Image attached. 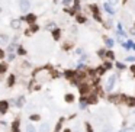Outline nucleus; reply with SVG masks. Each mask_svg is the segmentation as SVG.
I'll use <instances>...</instances> for the list:
<instances>
[{"label": "nucleus", "mask_w": 135, "mask_h": 132, "mask_svg": "<svg viewBox=\"0 0 135 132\" xmlns=\"http://www.w3.org/2000/svg\"><path fill=\"white\" fill-rule=\"evenodd\" d=\"M77 20H78L80 23H83V22L86 20V19H84V18H81V16H78V18H77Z\"/></svg>", "instance_id": "obj_21"}, {"label": "nucleus", "mask_w": 135, "mask_h": 132, "mask_svg": "<svg viewBox=\"0 0 135 132\" xmlns=\"http://www.w3.org/2000/svg\"><path fill=\"white\" fill-rule=\"evenodd\" d=\"M13 81H15V77H13V76H10V77H9V86H12Z\"/></svg>", "instance_id": "obj_13"}, {"label": "nucleus", "mask_w": 135, "mask_h": 132, "mask_svg": "<svg viewBox=\"0 0 135 132\" xmlns=\"http://www.w3.org/2000/svg\"><path fill=\"white\" fill-rule=\"evenodd\" d=\"M126 61H129V63H134V61H135V57H128V58H126Z\"/></svg>", "instance_id": "obj_19"}, {"label": "nucleus", "mask_w": 135, "mask_h": 132, "mask_svg": "<svg viewBox=\"0 0 135 132\" xmlns=\"http://www.w3.org/2000/svg\"><path fill=\"white\" fill-rule=\"evenodd\" d=\"M7 42H9L7 35H0V44H7Z\"/></svg>", "instance_id": "obj_6"}, {"label": "nucleus", "mask_w": 135, "mask_h": 132, "mask_svg": "<svg viewBox=\"0 0 135 132\" xmlns=\"http://www.w3.org/2000/svg\"><path fill=\"white\" fill-rule=\"evenodd\" d=\"M58 37H60V31H55V32H54V38L57 39Z\"/></svg>", "instance_id": "obj_22"}, {"label": "nucleus", "mask_w": 135, "mask_h": 132, "mask_svg": "<svg viewBox=\"0 0 135 132\" xmlns=\"http://www.w3.org/2000/svg\"><path fill=\"white\" fill-rule=\"evenodd\" d=\"M63 3H64V6H68L71 3V0H63Z\"/></svg>", "instance_id": "obj_20"}, {"label": "nucleus", "mask_w": 135, "mask_h": 132, "mask_svg": "<svg viewBox=\"0 0 135 132\" xmlns=\"http://www.w3.org/2000/svg\"><path fill=\"white\" fill-rule=\"evenodd\" d=\"M31 119H32V121H38V119H39V116H38V115H32Z\"/></svg>", "instance_id": "obj_18"}, {"label": "nucleus", "mask_w": 135, "mask_h": 132, "mask_svg": "<svg viewBox=\"0 0 135 132\" xmlns=\"http://www.w3.org/2000/svg\"><path fill=\"white\" fill-rule=\"evenodd\" d=\"M65 132H70V131H68V129H67V131H65Z\"/></svg>", "instance_id": "obj_29"}, {"label": "nucleus", "mask_w": 135, "mask_h": 132, "mask_svg": "<svg viewBox=\"0 0 135 132\" xmlns=\"http://www.w3.org/2000/svg\"><path fill=\"white\" fill-rule=\"evenodd\" d=\"M105 10H106L109 15H115V10H113V7H112L110 3H105Z\"/></svg>", "instance_id": "obj_3"}, {"label": "nucleus", "mask_w": 135, "mask_h": 132, "mask_svg": "<svg viewBox=\"0 0 135 132\" xmlns=\"http://www.w3.org/2000/svg\"><path fill=\"white\" fill-rule=\"evenodd\" d=\"M25 132H36V129H35V126L33 125H26V128H25Z\"/></svg>", "instance_id": "obj_7"}, {"label": "nucleus", "mask_w": 135, "mask_h": 132, "mask_svg": "<svg viewBox=\"0 0 135 132\" xmlns=\"http://www.w3.org/2000/svg\"><path fill=\"white\" fill-rule=\"evenodd\" d=\"M19 7H20V10H22L23 13H28V10L31 7L29 0H20V2H19Z\"/></svg>", "instance_id": "obj_2"}, {"label": "nucleus", "mask_w": 135, "mask_h": 132, "mask_svg": "<svg viewBox=\"0 0 135 132\" xmlns=\"http://www.w3.org/2000/svg\"><path fill=\"white\" fill-rule=\"evenodd\" d=\"M39 132H50V125L48 123H42L39 128Z\"/></svg>", "instance_id": "obj_5"}, {"label": "nucleus", "mask_w": 135, "mask_h": 132, "mask_svg": "<svg viewBox=\"0 0 135 132\" xmlns=\"http://www.w3.org/2000/svg\"><path fill=\"white\" fill-rule=\"evenodd\" d=\"M128 103L132 106V105H135V100H134V99H129V100H128Z\"/></svg>", "instance_id": "obj_24"}, {"label": "nucleus", "mask_w": 135, "mask_h": 132, "mask_svg": "<svg viewBox=\"0 0 135 132\" xmlns=\"http://www.w3.org/2000/svg\"><path fill=\"white\" fill-rule=\"evenodd\" d=\"M73 99H74V97H73L71 94H68V96H65V100L67 102H73Z\"/></svg>", "instance_id": "obj_12"}, {"label": "nucleus", "mask_w": 135, "mask_h": 132, "mask_svg": "<svg viewBox=\"0 0 135 132\" xmlns=\"http://www.w3.org/2000/svg\"><path fill=\"white\" fill-rule=\"evenodd\" d=\"M131 70H132V71H134V73H135V65H134V67H132V68H131Z\"/></svg>", "instance_id": "obj_28"}, {"label": "nucleus", "mask_w": 135, "mask_h": 132, "mask_svg": "<svg viewBox=\"0 0 135 132\" xmlns=\"http://www.w3.org/2000/svg\"><path fill=\"white\" fill-rule=\"evenodd\" d=\"M108 2L110 5H118V3H119V0H108Z\"/></svg>", "instance_id": "obj_16"}, {"label": "nucleus", "mask_w": 135, "mask_h": 132, "mask_svg": "<svg viewBox=\"0 0 135 132\" xmlns=\"http://www.w3.org/2000/svg\"><path fill=\"white\" fill-rule=\"evenodd\" d=\"M26 20H28V22H33V20H35V16H33V15H28V16H26Z\"/></svg>", "instance_id": "obj_10"}, {"label": "nucleus", "mask_w": 135, "mask_h": 132, "mask_svg": "<svg viewBox=\"0 0 135 132\" xmlns=\"http://www.w3.org/2000/svg\"><path fill=\"white\" fill-rule=\"evenodd\" d=\"M7 110V102H0V113H5Z\"/></svg>", "instance_id": "obj_4"}, {"label": "nucleus", "mask_w": 135, "mask_h": 132, "mask_svg": "<svg viewBox=\"0 0 135 132\" xmlns=\"http://www.w3.org/2000/svg\"><path fill=\"white\" fill-rule=\"evenodd\" d=\"M115 80H116V77L115 76H109V78L106 80V84H105V89L108 91H110L113 89V86H115Z\"/></svg>", "instance_id": "obj_1"}, {"label": "nucleus", "mask_w": 135, "mask_h": 132, "mask_svg": "<svg viewBox=\"0 0 135 132\" xmlns=\"http://www.w3.org/2000/svg\"><path fill=\"white\" fill-rule=\"evenodd\" d=\"M121 132H134V129H131V128H128V129H123V131Z\"/></svg>", "instance_id": "obj_26"}, {"label": "nucleus", "mask_w": 135, "mask_h": 132, "mask_svg": "<svg viewBox=\"0 0 135 132\" xmlns=\"http://www.w3.org/2000/svg\"><path fill=\"white\" fill-rule=\"evenodd\" d=\"M5 70H6V65L5 64H0V73H3Z\"/></svg>", "instance_id": "obj_15"}, {"label": "nucleus", "mask_w": 135, "mask_h": 132, "mask_svg": "<svg viewBox=\"0 0 135 132\" xmlns=\"http://www.w3.org/2000/svg\"><path fill=\"white\" fill-rule=\"evenodd\" d=\"M103 132H112V128H110V126H105L103 128Z\"/></svg>", "instance_id": "obj_14"}, {"label": "nucleus", "mask_w": 135, "mask_h": 132, "mask_svg": "<svg viewBox=\"0 0 135 132\" xmlns=\"http://www.w3.org/2000/svg\"><path fill=\"white\" fill-rule=\"evenodd\" d=\"M19 25H20V20H12V28H19Z\"/></svg>", "instance_id": "obj_9"}, {"label": "nucleus", "mask_w": 135, "mask_h": 132, "mask_svg": "<svg viewBox=\"0 0 135 132\" xmlns=\"http://www.w3.org/2000/svg\"><path fill=\"white\" fill-rule=\"evenodd\" d=\"M15 103H16V106H18V107H22L23 103H25V99H23V97H19V99L15 102Z\"/></svg>", "instance_id": "obj_8"}, {"label": "nucleus", "mask_w": 135, "mask_h": 132, "mask_svg": "<svg viewBox=\"0 0 135 132\" xmlns=\"http://www.w3.org/2000/svg\"><path fill=\"white\" fill-rule=\"evenodd\" d=\"M108 57H109V58H113L115 55H113V52H110V51H108Z\"/></svg>", "instance_id": "obj_23"}, {"label": "nucleus", "mask_w": 135, "mask_h": 132, "mask_svg": "<svg viewBox=\"0 0 135 132\" xmlns=\"http://www.w3.org/2000/svg\"><path fill=\"white\" fill-rule=\"evenodd\" d=\"M106 45L108 46H113V41L112 39H106Z\"/></svg>", "instance_id": "obj_11"}, {"label": "nucleus", "mask_w": 135, "mask_h": 132, "mask_svg": "<svg viewBox=\"0 0 135 132\" xmlns=\"http://www.w3.org/2000/svg\"><path fill=\"white\" fill-rule=\"evenodd\" d=\"M86 105H87V103H86L84 100H81V103H80V109H84V107H86Z\"/></svg>", "instance_id": "obj_17"}, {"label": "nucleus", "mask_w": 135, "mask_h": 132, "mask_svg": "<svg viewBox=\"0 0 135 132\" xmlns=\"http://www.w3.org/2000/svg\"><path fill=\"white\" fill-rule=\"evenodd\" d=\"M116 67H118V68H123L125 65H123V64H121V63H118V64H116Z\"/></svg>", "instance_id": "obj_25"}, {"label": "nucleus", "mask_w": 135, "mask_h": 132, "mask_svg": "<svg viewBox=\"0 0 135 132\" xmlns=\"http://www.w3.org/2000/svg\"><path fill=\"white\" fill-rule=\"evenodd\" d=\"M3 57H5V52H3V51L0 50V58H3Z\"/></svg>", "instance_id": "obj_27"}]
</instances>
